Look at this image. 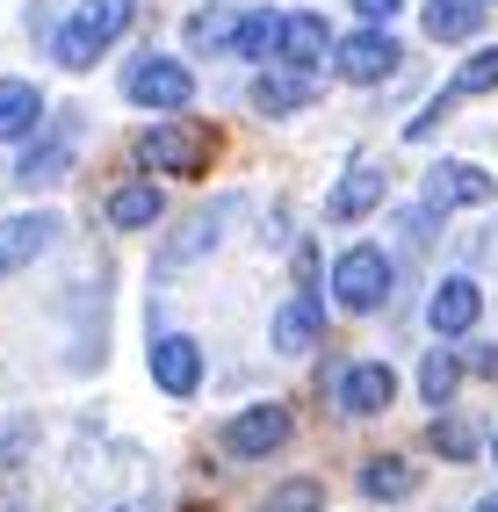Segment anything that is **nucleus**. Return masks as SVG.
Here are the masks:
<instances>
[{"label":"nucleus","mask_w":498,"mask_h":512,"mask_svg":"<svg viewBox=\"0 0 498 512\" xmlns=\"http://www.w3.org/2000/svg\"><path fill=\"white\" fill-rule=\"evenodd\" d=\"M354 8H361V22H376V29H383L397 8H405V0H354Z\"/></svg>","instance_id":"28"},{"label":"nucleus","mask_w":498,"mask_h":512,"mask_svg":"<svg viewBox=\"0 0 498 512\" xmlns=\"http://www.w3.org/2000/svg\"><path fill=\"white\" fill-rule=\"evenodd\" d=\"M275 29H282V15H275V8H253V15H239V29H231V58H246V65L275 58Z\"/></svg>","instance_id":"21"},{"label":"nucleus","mask_w":498,"mask_h":512,"mask_svg":"<svg viewBox=\"0 0 498 512\" xmlns=\"http://www.w3.org/2000/svg\"><path fill=\"white\" fill-rule=\"evenodd\" d=\"M123 101H138V109H152V116H188L195 109V73L181 58H138L123 73Z\"/></svg>","instance_id":"3"},{"label":"nucleus","mask_w":498,"mask_h":512,"mask_svg":"<svg viewBox=\"0 0 498 512\" xmlns=\"http://www.w3.org/2000/svg\"><path fill=\"white\" fill-rule=\"evenodd\" d=\"M477 512H498V491H491V498H477Z\"/></svg>","instance_id":"30"},{"label":"nucleus","mask_w":498,"mask_h":512,"mask_svg":"<svg viewBox=\"0 0 498 512\" xmlns=\"http://www.w3.org/2000/svg\"><path fill=\"white\" fill-rule=\"evenodd\" d=\"M130 22H138V0H80V8L65 15V29L51 37V58L65 65V73H87L109 44H123Z\"/></svg>","instance_id":"1"},{"label":"nucleus","mask_w":498,"mask_h":512,"mask_svg":"<svg viewBox=\"0 0 498 512\" xmlns=\"http://www.w3.org/2000/svg\"><path fill=\"white\" fill-rule=\"evenodd\" d=\"M484 8H491V0H426V37H434V44H470L477 37V29H484Z\"/></svg>","instance_id":"18"},{"label":"nucleus","mask_w":498,"mask_h":512,"mask_svg":"<svg viewBox=\"0 0 498 512\" xmlns=\"http://www.w3.org/2000/svg\"><path fill=\"white\" fill-rule=\"evenodd\" d=\"M65 224L51 210H22V217H0V275H22L37 253H51V238Z\"/></svg>","instance_id":"12"},{"label":"nucleus","mask_w":498,"mask_h":512,"mask_svg":"<svg viewBox=\"0 0 498 512\" xmlns=\"http://www.w3.org/2000/svg\"><path fill=\"white\" fill-rule=\"evenodd\" d=\"M491 455H498V440H491Z\"/></svg>","instance_id":"31"},{"label":"nucleus","mask_w":498,"mask_h":512,"mask_svg":"<svg viewBox=\"0 0 498 512\" xmlns=\"http://www.w3.org/2000/svg\"><path fill=\"white\" fill-rule=\"evenodd\" d=\"M51 116V101L37 80H0V145H22V138H37Z\"/></svg>","instance_id":"14"},{"label":"nucleus","mask_w":498,"mask_h":512,"mask_svg":"<svg viewBox=\"0 0 498 512\" xmlns=\"http://www.w3.org/2000/svg\"><path fill=\"white\" fill-rule=\"evenodd\" d=\"M318 339H325V303L304 289V296H289L282 311H275V347L282 354H311Z\"/></svg>","instance_id":"17"},{"label":"nucleus","mask_w":498,"mask_h":512,"mask_svg":"<svg viewBox=\"0 0 498 512\" xmlns=\"http://www.w3.org/2000/svg\"><path fill=\"white\" fill-rule=\"evenodd\" d=\"M426 440H434V455H448V462H470V455H477V440H470V426H462V419H434V433H426Z\"/></svg>","instance_id":"26"},{"label":"nucleus","mask_w":498,"mask_h":512,"mask_svg":"<svg viewBox=\"0 0 498 512\" xmlns=\"http://www.w3.org/2000/svg\"><path fill=\"white\" fill-rule=\"evenodd\" d=\"M361 491L383 498V505H397V498H412V491H419V469H412V462H397V455H376V462H361Z\"/></svg>","instance_id":"20"},{"label":"nucleus","mask_w":498,"mask_h":512,"mask_svg":"<svg viewBox=\"0 0 498 512\" xmlns=\"http://www.w3.org/2000/svg\"><path fill=\"white\" fill-rule=\"evenodd\" d=\"M311 94H318V80H311V73L268 65V73L253 80V109H260V116H296V109H311Z\"/></svg>","instance_id":"16"},{"label":"nucleus","mask_w":498,"mask_h":512,"mask_svg":"<svg viewBox=\"0 0 498 512\" xmlns=\"http://www.w3.org/2000/svg\"><path fill=\"white\" fill-rule=\"evenodd\" d=\"M383 195H390V174H383V166H354V174L325 195V217H332V224H354V217L383 210Z\"/></svg>","instance_id":"15"},{"label":"nucleus","mask_w":498,"mask_h":512,"mask_svg":"<svg viewBox=\"0 0 498 512\" xmlns=\"http://www.w3.org/2000/svg\"><path fill=\"white\" fill-rule=\"evenodd\" d=\"M441 123H448V101H441V94H434V101H426V109H419V116H412V123H405V138H412V145H419V138H434V130H441Z\"/></svg>","instance_id":"27"},{"label":"nucleus","mask_w":498,"mask_h":512,"mask_svg":"<svg viewBox=\"0 0 498 512\" xmlns=\"http://www.w3.org/2000/svg\"><path fill=\"white\" fill-rule=\"evenodd\" d=\"M477 311H484L477 275H441V289L426 296V325H434V339H462L477 325Z\"/></svg>","instance_id":"11"},{"label":"nucleus","mask_w":498,"mask_h":512,"mask_svg":"<svg viewBox=\"0 0 498 512\" xmlns=\"http://www.w3.org/2000/svg\"><path fill=\"white\" fill-rule=\"evenodd\" d=\"M282 440H289V412H282V404H246V412L224 426V455L231 462H268Z\"/></svg>","instance_id":"7"},{"label":"nucleus","mask_w":498,"mask_h":512,"mask_svg":"<svg viewBox=\"0 0 498 512\" xmlns=\"http://www.w3.org/2000/svg\"><path fill=\"white\" fill-rule=\"evenodd\" d=\"M470 368H477V375H498V347H477V354H470Z\"/></svg>","instance_id":"29"},{"label":"nucleus","mask_w":498,"mask_h":512,"mask_svg":"<svg viewBox=\"0 0 498 512\" xmlns=\"http://www.w3.org/2000/svg\"><path fill=\"white\" fill-rule=\"evenodd\" d=\"M491 87H498V44H484V51H470V58H462L441 101L455 109V101H470V94H491Z\"/></svg>","instance_id":"22"},{"label":"nucleus","mask_w":498,"mask_h":512,"mask_svg":"<svg viewBox=\"0 0 498 512\" xmlns=\"http://www.w3.org/2000/svg\"><path fill=\"white\" fill-rule=\"evenodd\" d=\"M231 29H239V15H231V8H203V15L188 22V51H224V58H231Z\"/></svg>","instance_id":"24"},{"label":"nucleus","mask_w":498,"mask_h":512,"mask_svg":"<svg viewBox=\"0 0 498 512\" xmlns=\"http://www.w3.org/2000/svg\"><path fill=\"white\" fill-rule=\"evenodd\" d=\"M22 145H29V152H22V166H15V181H22L29 195H37V188H58L65 174H73V152H80V130H73V123H65V116H58V123L44 116V130H37V138H22Z\"/></svg>","instance_id":"6"},{"label":"nucleus","mask_w":498,"mask_h":512,"mask_svg":"<svg viewBox=\"0 0 498 512\" xmlns=\"http://www.w3.org/2000/svg\"><path fill=\"white\" fill-rule=\"evenodd\" d=\"M159 210H166V195H159L152 181H123V188L109 195V224H116V231H152Z\"/></svg>","instance_id":"19"},{"label":"nucleus","mask_w":498,"mask_h":512,"mask_svg":"<svg viewBox=\"0 0 498 512\" xmlns=\"http://www.w3.org/2000/svg\"><path fill=\"white\" fill-rule=\"evenodd\" d=\"M332 397H340V412L376 419V412H390V397H397V368H390V361H354Z\"/></svg>","instance_id":"13"},{"label":"nucleus","mask_w":498,"mask_h":512,"mask_svg":"<svg viewBox=\"0 0 498 512\" xmlns=\"http://www.w3.org/2000/svg\"><path fill=\"white\" fill-rule=\"evenodd\" d=\"M145 361H152V383L166 397H195V390H203V347H195L188 332H159L145 347Z\"/></svg>","instance_id":"8"},{"label":"nucleus","mask_w":498,"mask_h":512,"mask_svg":"<svg viewBox=\"0 0 498 512\" xmlns=\"http://www.w3.org/2000/svg\"><path fill=\"white\" fill-rule=\"evenodd\" d=\"M332 303L354 318H369L390 303V253L383 246H347L340 260H332Z\"/></svg>","instance_id":"2"},{"label":"nucleus","mask_w":498,"mask_h":512,"mask_svg":"<svg viewBox=\"0 0 498 512\" xmlns=\"http://www.w3.org/2000/svg\"><path fill=\"white\" fill-rule=\"evenodd\" d=\"M397 65H405V44L390 37V29H354V37H332V73L347 87H383Z\"/></svg>","instance_id":"4"},{"label":"nucleus","mask_w":498,"mask_h":512,"mask_svg":"<svg viewBox=\"0 0 498 512\" xmlns=\"http://www.w3.org/2000/svg\"><path fill=\"white\" fill-rule=\"evenodd\" d=\"M498 195V181L470 159H441L434 174H426V210H484Z\"/></svg>","instance_id":"9"},{"label":"nucleus","mask_w":498,"mask_h":512,"mask_svg":"<svg viewBox=\"0 0 498 512\" xmlns=\"http://www.w3.org/2000/svg\"><path fill=\"white\" fill-rule=\"evenodd\" d=\"M138 159L152 174H203L210 138H203V123H188V116H159V130L138 138Z\"/></svg>","instance_id":"5"},{"label":"nucleus","mask_w":498,"mask_h":512,"mask_svg":"<svg viewBox=\"0 0 498 512\" xmlns=\"http://www.w3.org/2000/svg\"><path fill=\"white\" fill-rule=\"evenodd\" d=\"M275 58L289 65V73H318V65L332 58V29H325V15H318V8L282 15V29H275Z\"/></svg>","instance_id":"10"},{"label":"nucleus","mask_w":498,"mask_h":512,"mask_svg":"<svg viewBox=\"0 0 498 512\" xmlns=\"http://www.w3.org/2000/svg\"><path fill=\"white\" fill-rule=\"evenodd\" d=\"M260 512H325V484H318V476H289V484L268 491Z\"/></svg>","instance_id":"25"},{"label":"nucleus","mask_w":498,"mask_h":512,"mask_svg":"<svg viewBox=\"0 0 498 512\" xmlns=\"http://www.w3.org/2000/svg\"><path fill=\"white\" fill-rule=\"evenodd\" d=\"M455 383H462V361H455L448 347H434V354H426V368H419V390H426V404L441 412V404L455 397Z\"/></svg>","instance_id":"23"}]
</instances>
